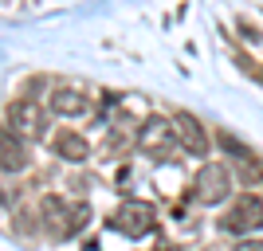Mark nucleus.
<instances>
[{
  "label": "nucleus",
  "instance_id": "13",
  "mask_svg": "<svg viewBox=\"0 0 263 251\" xmlns=\"http://www.w3.org/2000/svg\"><path fill=\"white\" fill-rule=\"evenodd\" d=\"M87 251H99V247H87Z\"/></svg>",
  "mask_w": 263,
  "mask_h": 251
},
{
  "label": "nucleus",
  "instance_id": "10",
  "mask_svg": "<svg viewBox=\"0 0 263 251\" xmlns=\"http://www.w3.org/2000/svg\"><path fill=\"white\" fill-rule=\"evenodd\" d=\"M51 110L63 114V118H83V114H90V99L75 87H59L51 94Z\"/></svg>",
  "mask_w": 263,
  "mask_h": 251
},
{
  "label": "nucleus",
  "instance_id": "7",
  "mask_svg": "<svg viewBox=\"0 0 263 251\" xmlns=\"http://www.w3.org/2000/svg\"><path fill=\"white\" fill-rule=\"evenodd\" d=\"M173 133H177V145H181L185 153L209 157V133H204V126H200L189 110H177L173 114Z\"/></svg>",
  "mask_w": 263,
  "mask_h": 251
},
{
  "label": "nucleus",
  "instance_id": "4",
  "mask_svg": "<svg viewBox=\"0 0 263 251\" xmlns=\"http://www.w3.org/2000/svg\"><path fill=\"white\" fill-rule=\"evenodd\" d=\"M8 130L20 138V142H35V138H44L47 130V114L44 106L35 99H16L8 106Z\"/></svg>",
  "mask_w": 263,
  "mask_h": 251
},
{
  "label": "nucleus",
  "instance_id": "12",
  "mask_svg": "<svg viewBox=\"0 0 263 251\" xmlns=\"http://www.w3.org/2000/svg\"><path fill=\"white\" fill-rule=\"evenodd\" d=\"M232 251H263V240H240Z\"/></svg>",
  "mask_w": 263,
  "mask_h": 251
},
{
  "label": "nucleus",
  "instance_id": "8",
  "mask_svg": "<svg viewBox=\"0 0 263 251\" xmlns=\"http://www.w3.org/2000/svg\"><path fill=\"white\" fill-rule=\"evenodd\" d=\"M220 145H224V149L236 157V165H240V181H243V185H259V181H263V161H259V157H255V153L248 149L243 142H236L232 133H220Z\"/></svg>",
  "mask_w": 263,
  "mask_h": 251
},
{
  "label": "nucleus",
  "instance_id": "11",
  "mask_svg": "<svg viewBox=\"0 0 263 251\" xmlns=\"http://www.w3.org/2000/svg\"><path fill=\"white\" fill-rule=\"evenodd\" d=\"M55 153H59V157H63V161H87V142H83V138H79L75 130H63V133H55Z\"/></svg>",
  "mask_w": 263,
  "mask_h": 251
},
{
  "label": "nucleus",
  "instance_id": "6",
  "mask_svg": "<svg viewBox=\"0 0 263 251\" xmlns=\"http://www.w3.org/2000/svg\"><path fill=\"white\" fill-rule=\"evenodd\" d=\"M138 145H142V153H149V157H169V153L177 149L173 122H165V118H149L142 130H138Z\"/></svg>",
  "mask_w": 263,
  "mask_h": 251
},
{
  "label": "nucleus",
  "instance_id": "3",
  "mask_svg": "<svg viewBox=\"0 0 263 251\" xmlns=\"http://www.w3.org/2000/svg\"><path fill=\"white\" fill-rule=\"evenodd\" d=\"M220 228L228 236H252V231H259L263 228V200L252 197V192L236 197V204L220 216Z\"/></svg>",
  "mask_w": 263,
  "mask_h": 251
},
{
  "label": "nucleus",
  "instance_id": "9",
  "mask_svg": "<svg viewBox=\"0 0 263 251\" xmlns=\"http://www.w3.org/2000/svg\"><path fill=\"white\" fill-rule=\"evenodd\" d=\"M0 169H4V173L28 169V149H24V142L8 130V126H0Z\"/></svg>",
  "mask_w": 263,
  "mask_h": 251
},
{
  "label": "nucleus",
  "instance_id": "2",
  "mask_svg": "<svg viewBox=\"0 0 263 251\" xmlns=\"http://www.w3.org/2000/svg\"><path fill=\"white\" fill-rule=\"evenodd\" d=\"M110 228L130 236V240H142V236L157 231V208L149 200H122L110 216Z\"/></svg>",
  "mask_w": 263,
  "mask_h": 251
},
{
  "label": "nucleus",
  "instance_id": "5",
  "mask_svg": "<svg viewBox=\"0 0 263 251\" xmlns=\"http://www.w3.org/2000/svg\"><path fill=\"white\" fill-rule=\"evenodd\" d=\"M232 192V173L228 165L220 161H204L197 173V200L200 204H220V200H228Z\"/></svg>",
  "mask_w": 263,
  "mask_h": 251
},
{
  "label": "nucleus",
  "instance_id": "1",
  "mask_svg": "<svg viewBox=\"0 0 263 251\" xmlns=\"http://www.w3.org/2000/svg\"><path fill=\"white\" fill-rule=\"evenodd\" d=\"M40 212H44V228H47L51 240H67V236H75L79 228H87V220H90V208L87 204H67L63 197H44Z\"/></svg>",
  "mask_w": 263,
  "mask_h": 251
}]
</instances>
